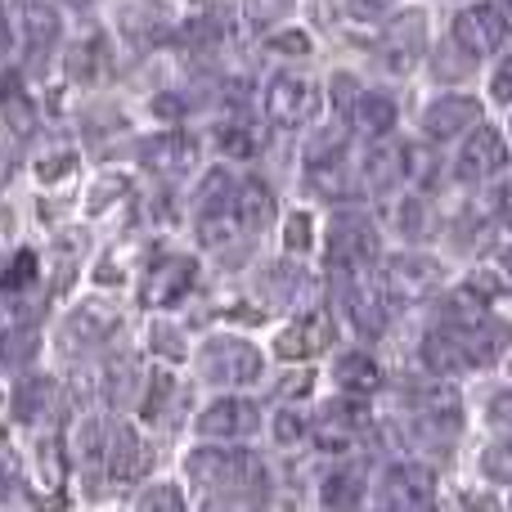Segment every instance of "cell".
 <instances>
[{"label":"cell","instance_id":"obj_1","mask_svg":"<svg viewBox=\"0 0 512 512\" xmlns=\"http://www.w3.org/2000/svg\"><path fill=\"white\" fill-rule=\"evenodd\" d=\"M189 477L203 490H239V486H265V472L252 454L239 450H198L189 459Z\"/></svg>","mask_w":512,"mask_h":512},{"label":"cell","instance_id":"obj_2","mask_svg":"<svg viewBox=\"0 0 512 512\" xmlns=\"http://www.w3.org/2000/svg\"><path fill=\"white\" fill-rule=\"evenodd\" d=\"M203 373L212 382H225V387H243V382L261 378V351L243 337H216V342L203 346Z\"/></svg>","mask_w":512,"mask_h":512},{"label":"cell","instance_id":"obj_3","mask_svg":"<svg viewBox=\"0 0 512 512\" xmlns=\"http://www.w3.org/2000/svg\"><path fill=\"white\" fill-rule=\"evenodd\" d=\"M454 45L459 50H468L472 59H486V54H495L499 45L508 41V18L499 14L495 5H468L454 14Z\"/></svg>","mask_w":512,"mask_h":512},{"label":"cell","instance_id":"obj_4","mask_svg":"<svg viewBox=\"0 0 512 512\" xmlns=\"http://www.w3.org/2000/svg\"><path fill=\"white\" fill-rule=\"evenodd\" d=\"M373 256H378V230H373V221H364V216H333V225H328V261L337 265V270H355V265H369Z\"/></svg>","mask_w":512,"mask_h":512},{"label":"cell","instance_id":"obj_5","mask_svg":"<svg viewBox=\"0 0 512 512\" xmlns=\"http://www.w3.org/2000/svg\"><path fill=\"white\" fill-rule=\"evenodd\" d=\"M265 113L279 126H306L310 117L319 113V86L306 77L283 72V77H274L270 90H265Z\"/></svg>","mask_w":512,"mask_h":512},{"label":"cell","instance_id":"obj_6","mask_svg":"<svg viewBox=\"0 0 512 512\" xmlns=\"http://www.w3.org/2000/svg\"><path fill=\"white\" fill-rule=\"evenodd\" d=\"M436 283H441V265L427 256H396L382 265V297L400 301V306L423 301L427 292H436Z\"/></svg>","mask_w":512,"mask_h":512},{"label":"cell","instance_id":"obj_7","mask_svg":"<svg viewBox=\"0 0 512 512\" xmlns=\"http://www.w3.org/2000/svg\"><path fill=\"white\" fill-rule=\"evenodd\" d=\"M333 337H337L333 315H328V310H310L306 319H297V324L283 328L279 342H274V351H279V360H310V355L328 351Z\"/></svg>","mask_w":512,"mask_h":512},{"label":"cell","instance_id":"obj_8","mask_svg":"<svg viewBox=\"0 0 512 512\" xmlns=\"http://www.w3.org/2000/svg\"><path fill=\"white\" fill-rule=\"evenodd\" d=\"M256 405L252 400H239V396H221L198 414V432L212 436V441H239V436H252L256 432Z\"/></svg>","mask_w":512,"mask_h":512},{"label":"cell","instance_id":"obj_9","mask_svg":"<svg viewBox=\"0 0 512 512\" xmlns=\"http://www.w3.org/2000/svg\"><path fill=\"white\" fill-rule=\"evenodd\" d=\"M198 283V261L194 256H167L149 270L144 279V301L149 306H176V301L189 297V288Z\"/></svg>","mask_w":512,"mask_h":512},{"label":"cell","instance_id":"obj_10","mask_svg":"<svg viewBox=\"0 0 512 512\" xmlns=\"http://www.w3.org/2000/svg\"><path fill=\"white\" fill-rule=\"evenodd\" d=\"M504 167H508L504 135L490 131V126H477V131L468 135V144H463V153H459V176L463 180H490Z\"/></svg>","mask_w":512,"mask_h":512},{"label":"cell","instance_id":"obj_11","mask_svg":"<svg viewBox=\"0 0 512 512\" xmlns=\"http://www.w3.org/2000/svg\"><path fill=\"white\" fill-rule=\"evenodd\" d=\"M432 504V472L414 468V463H396L382 477V508H427Z\"/></svg>","mask_w":512,"mask_h":512},{"label":"cell","instance_id":"obj_12","mask_svg":"<svg viewBox=\"0 0 512 512\" xmlns=\"http://www.w3.org/2000/svg\"><path fill=\"white\" fill-rule=\"evenodd\" d=\"M427 50V18L423 14H400L396 23L387 27V36H382V54H387L391 68H414L418 59H423Z\"/></svg>","mask_w":512,"mask_h":512},{"label":"cell","instance_id":"obj_13","mask_svg":"<svg viewBox=\"0 0 512 512\" xmlns=\"http://www.w3.org/2000/svg\"><path fill=\"white\" fill-rule=\"evenodd\" d=\"M472 122H481V104L468 95H445V99H436V104H427V113H423V131L432 135V140H454V135L468 131Z\"/></svg>","mask_w":512,"mask_h":512},{"label":"cell","instance_id":"obj_14","mask_svg":"<svg viewBox=\"0 0 512 512\" xmlns=\"http://www.w3.org/2000/svg\"><path fill=\"white\" fill-rule=\"evenodd\" d=\"M104 468L113 481H135L144 468H149V450H144V441L131 432V427H113V432H108Z\"/></svg>","mask_w":512,"mask_h":512},{"label":"cell","instance_id":"obj_15","mask_svg":"<svg viewBox=\"0 0 512 512\" xmlns=\"http://www.w3.org/2000/svg\"><path fill=\"white\" fill-rule=\"evenodd\" d=\"M459 427H463V405L454 391H427L418 400V432L436 436V441H450Z\"/></svg>","mask_w":512,"mask_h":512},{"label":"cell","instance_id":"obj_16","mask_svg":"<svg viewBox=\"0 0 512 512\" xmlns=\"http://www.w3.org/2000/svg\"><path fill=\"white\" fill-rule=\"evenodd\" d=\"M355 427H360V409L333 400V405H324L315 414L310 436H315L319 450H346V445H351V436H355Z\"/></svg>","mask_w":512,"mask_h":512},{"label":"cell","instance_id":"obj_17","mask_svg":"<svg viewBox=\"0 0 512 512\" xmlns=\"http://www.w3.org/2000/svg\"><path fill=\"white\" fill-rule=\"evenodd\" d=\"M140 158H144V167H153V171H185L189 162L198 158V144L189 140V135H158V140L140 144Z\"/></svg>","mask_w":512,"mask_h":512},{"label":"cell","instance_id":"obj_18","mask_svg":"<svg viewBox=\"0 0 512 512\" xmlns=\"http://www.w3.org/2000/svg\"><path fill=\"white\" fill-rule=\"evenodd\" d=\"M234 221L243 230H265L274 221V194L265 180H248V185L234 189Z\"/></svg>","mask_w":512,"mask_h":512},{"label":"cell","instance_id":"obj_19","mask_svg":"<svg viewBox=\"0 0 512 512\" xmlns=\"http://www.w3.org/2000/svg\"><path fill=\"white\" fill-rule=\"evenodd\" d=\"M459 342H463V351H468V360H472V364H490L499 351H504V342H508V324H504V319H486V315H481L477 324L459 328Z\"/></svg>","mask_w":512,"mask_h":512},{"label":"cell","instance_id":"obj_20","mask_svg":"<svg viewBox=\"0 0 512 512\" xmlns=\"http://www.w3.org/2000/svg\"><path fill=\"white\" fill-rule=\"evenodd\" d=\"M122 27H126V36H131V41L153 45V41H162V36L171 32V14L162 5H153V0H140V5H131L122 14Z\"/></svg>","mask_w":512,"mask_h":512},{"label":"cell","instance_id":"obj_21","mask_svg":"<svg viewBox=\"0 0 512 512\" xmlns=\"http://www.w3.org/2000/svg\"><path fill=\"white\" fill-rule=\"evenodd\" d=\"M423 364L432 373H459V369H468V351H463V342H459V333H432L423 342Z\"/></svg>","mask_w":512,"mask_h":512},{"label":"cell","instance_id":"obj_22","mask_svg":"<svg viewBox=\"0 0 512 512\" xmlns=\"http://www.w3.org/2000/svg\"><path fill=\"white\" fill-rule=\"evenodd\" d=\"M337 382H342L351 396H369V391L382 387V369L364 351H351V355L337 360Z\"/></svg>","mask_w":512,"mask_h":512},{"label":"cell","instance_id":"obj_23","mask_svg":"<svg viewBox=\"0 0 512 512\" xmlns=\"http://www.w3.org/2000/svg\"><path fill=\"white\" fill-rule=\"evenodd\" d=\"M364 176H369L373 189H396L400 176H405V153L391 149V144H378L369 153V162H364Z\"/></svg>","mask_w":512,"mask_h":512},{"label":"cell","instance_id":"obj_24","mask_svg":"<svg viewBox=\"0 0 512 512\" xmlns=\"http://www.w3.org/2000/svg\"><path fill=\"white\" fill-rule=\"evenodd\" d=\"M0 126H5L14 140H27L36 131V113H32V99L23 90H5L0 95Z\"/></svg>","mask_w":512,"mask_h":512},{"label":"cell","instance_id":"obj_25","mask_svg":"<svg viewBox=\"0 0 512 512\" xmlns=\"http://www.w3.org/2000/svg\"><path fill=\"white\" fill-rule=\"evenodd\" d=\"M45 400H50V378H36V373H23V378L14 382V418H36L45 409Z\"/></svg>","mask_w":512,"mask_h":512},{"label":"cell","instance_id":"obj_26","mask_svg":"<svg viewBox=\"0 0 512 512\" xmlns=\"http://www.w3.org/2000/svg\"><path fill=\"white\" fill-rule=\"evenodd\" d=\"M355 122H360L364 131L382 135L396 122V104H391L387 95H378V90H369V95H360V104H355Z\"/></svg>","mask_w":512,"mask_h":512},{"label":"cell","instance_id":"obj_27","mask_svg":"<svg viewBox=\"0 0 512 512\" xmlns=\"http://www.w3.org/2000/svg\"><path fill=\"white\" fill-rule=\"evenodd\" d=\"M54 41H59V14L45 5H32L27 9V45H32V59L50 50Z\"/></svg>","mask_w":512,"mask_h":512},{"label":"cell","instance_id":"obj_28","mask_svg":"<svg viewBox=\"0 0 512 512\" xmlns=\"http://www.w3.org/2000/svg\"><path fill=\"white\" fill-rule=\"evenodd\" d=\"M360 499H364V486L351 472H333V477L324 481V490H319V504L324 508H355Z\"/></svg>","mask_w":512,"mask_h":512},{"label":"cell","instance_id":"obj_29","mask_svg":"<svg viewBox=\"0 0 512 512\" xmlns=\"http://www.w3.org/2000/svg\"><path fill=\"white\" fill-rule=\"evenodd\" d=\"M342 153H346V126H328V131H319L310 140L306 158H310V167H337Z\"/></svg>","mask_w":512,"mask_h":512},{"label":"cell","instance_id":"obj_30","mask_svg":"<svg viewBox=\"0 0 512 512\" xmlns=\"http://www.w3.org/2000/svg\"><path fill=\"white\" fill-rule=\"evenodd\" d=\"M234 180L225 176V171H212V176L203 180V194H198V212L203 216H221V212H230V203H234Z\"/></svg>","mask_w":512,"mask_h":512},{"label":"cell","instance_id":"obj_31","mask_svg":"<svg viewBox=\"0 0 512 512\" xmlns=\"http://www.w3.org/2000/svg\"><path fill=\"white\" fill-rule=\"evenodd\" d=\"M36 328H9L5 337H0V360L5 364H27L36 355Z\"/></svg>","mask_w":512,"mask_h":512},{"label":"cell","instance_id":"obj_32","mask_svg":"<svg viewBox=\"0 0 512 512\" xmlns=\"http://www.w3.org/2000/svg\"><path fill=\"white\" fill-rule=\"evenodd\" d=\"M32 279H36V256H32V252H18L14 261L5 265V274H0V288H5V292H18V288H27Z\"/></svg>","mask_w":512,"mask_h":512},{"label":"cell","instance_id":"obj_33","mask_svg":"<svg viewBox=\"0 0 512 512\" xmlns=\"http://www.w3.org/2000/svg\"><path fill=\"white\" fill-rule=\"evenodd\" d=\"M346 310L355 315V324H360L364 333H373V328L382 324V310H378V301H373L369 292H346Z\"/></svg>","mask_w":512,"mask_h":512},{"label":"cell","instance_id":"obj_34","mask_svg":"<svg viewBox=\"0 0 512 512\" xmlns=\"http://www.w3.org/2000/svg\"><path fill=\"white\" fill-rule=\"evenodd\" d=\"M113 328V319L108 315H99V310H81V315H72V324H68V337H77V333H86L81 342H99V333H108Z\"/></svg>","mask_w":512,"mask_h":512},{"label":"cell","instance_id":"obj_35","mask_svg":"<svg viewBox=\"0 0 512 512\" xmlns=\"http://www.w3.org/2000/svg\"><path fill=\"white\" fill-rule=\"evenodd\" d=\"M481 468H486L495 481H512V441L490 445V450H486V459H481Z\"/></svg>","mask_w":512,"mask_h":512},{"label":"cell","instance_id":"obj_36","mask_svg":"<svg viewBox=\"0 0 512 512\" xmlns=\"http://www.w3.org/2000/svg\"><path fill=\"white\" fill-rule=\"evenodd\" d=\"M140 508H167V512H180L185 508V495L180 490H171V486H153V490H144L140 499H135Z\"/></svg>","mask_w":512,"mask_h":512},{"label":"cell","instance_id":"obj_37","mask_svg":"<svg viewBox=\"0 0 512 512\" xmlns=\"http://www.w3.org/2000/svg\"><path fill=\"white\" fill-rule=\"evenodd\" d=\"M18 486H23V468L9 450H0V499H14Z\"/></svg>","mask_w":512,"mask_h":512},{"label":"cell","instance_id":"obj_38","mask_svg":"<svg viewBox=\"0 0 512 512\" xmlns=\"http://www.w3.org/2000/svg\"><path fill=\"white\" fill-rule=\"evenodd\" d=\"M283 239H288L292 252H306L310 248V216L306 212H292L288 216V234H283Z\"/></svg>","mask_w":512,"mask_h":512},{"label":"cell","instance_id":"obj_39","mask_svg":"<svg viewBox=\"0 0 512 512\" xmlns=\"http://www.w3.org/2000/svg\"><path fill=\"white\" fill-rule=\"evenodd\" d=\"M167 396H171V373H158V378H153L149 400H144V418H158L162 405H167Z\"/></svg>","mask_w":512,"mask_h":512},{"label":"cell","instance_id":"obj_40","mask_svg":"<svg viewBox=\"0 0 512 512\" xmlns=\"http://www.w3.org/2000/svg\"><path fill=\"white\" fill-rule=\"evenodd\" d=\"M468 288L477 292V297H499V292H504L508 283L499 279L495 270H477V274H472V279H468Z\"/></svg>","mask_w":512,"mask_h":512},{"label":"cell","instance_id":"obj_41","mask_svg":"<svg viewBox=\"0 0 512 512\" xmlns=\"http://www.w3.org/2000/svg\"><path fill=\"white\" fill-rule=\"evenodd\" d=\"M14 135L5 131V126H0V189L9 185V176H14Z\"/></svg>","mask_w":512,"mask_h":512},{"label":"cell","instance_id":"obj_42","mask_svg":"<svg viewBox=\"0 0 512 512\" xmlns=\"http://www.w3.org/2000/svg\"><path fill=\"white\" fill-rule=\"evenodd\" d=\"M270 45L279 54H310V36L306 32H283V36H274Z\"/></svg>","mask_w":512,"mask_h":512},{"label":"cell","instance_id":"obj_43","mask_svg":"<svg viewBox=\"0 0 512 512\" xmlns=\"http://www.w3.org/2000/svg\"><path fill=\"white\" fill-rule=\"evenodd\" d=\"M176 328H153V351H167L171 360H180V355H185V346L176 342Z\"/></svg>","mask_w":512,"mask_h":512},{"label":"cell","instance_id":"obj_44","mask_svg":"<svg viewBox=\"0 0 512 512\" xmlns=\"http://www.w3.org/2000/svg\"><path fill=\"white\" fill-rule=\"evenodd\" d=\"M391 5H396V0H346L351 18H378V14H387Z\"/></svg>","mask_w":512,"mask_h":512},{"label":"cell","instance_id":"obj_45","mask_svg":"<svg viewBox=\"0 0 512 512\" xmlns=\"http://www.w3.org/2000/svg\"><path fill=\"white\" fill-rule=\"evenodd\" d=\"M221 144H225V153H239V158H248V153H252L248 131H239V126H230V131H221Z\"/></svg>","mask_w":512,"mask_h":512},{"label":"cell","instance_id":"obj_46","mask_svg":"<svg viewBox=\"0 0 512 512\" xmlns=\"http://www.w3.org/2000/svg\"><path fill=\"white\" fill-rule=\"evenodd\" d=\"M252 5V14L256 18H274V14H283V9L292 5V0H248Z\"/></svg>","mask_w":512,"mask_h":512},{"label":"cell","instance_id":"obj_47","mask_svg":"<svg viewBox=\"0 0 512 512\" xmlns=\"http://www.w3.org/2000/svg\"><path fill=\"white\" fill-rule=\"evenodd\" d=\"M499 216H504V225L512 230V180H508L504 189H499Z\"/></svg>","mask_w":512,"mask_h":512},{"label":"cell","instance_id":"obj_48","mask_svg":"<svg viewBox=\"0 0 512 512\" xmlns=\"http://www.w3.org/2000/svg\"><path fill=\"white\" fill-rule=\"evenodd\" d=\"M490 418H499V423H512V396H499L495 405H490Z\"/></svg>","mask_w":512,"mask_h":512},{"label":"cell","instance_id":"obj_49","mask_svg":"<svg viewBox=\"0 0 512 512\" xmlns=\"http://www.w3.org/2000/svg\"><path fill=\"white\" fill-rule=\"evenodd\" d=\"M495 95H499V99H512V63H508L504 72H499V81H495Z\"/></svg>","mask_w":512,"mask_h":512},{"label":"cell","instance_id":"obj_50","mask_svg":"<svg viewBox=\"0 0 512 512\" xmlns=\"http://www.w3.org/2000/svg\"><path fill=\"white\" fill-rule=\"evenodd\" d=\"M9 41H14V27H9V14H5V5H0V54L9 50Z\"/></svg>","mask_w":512,"mask_h":512}]
</instances>
